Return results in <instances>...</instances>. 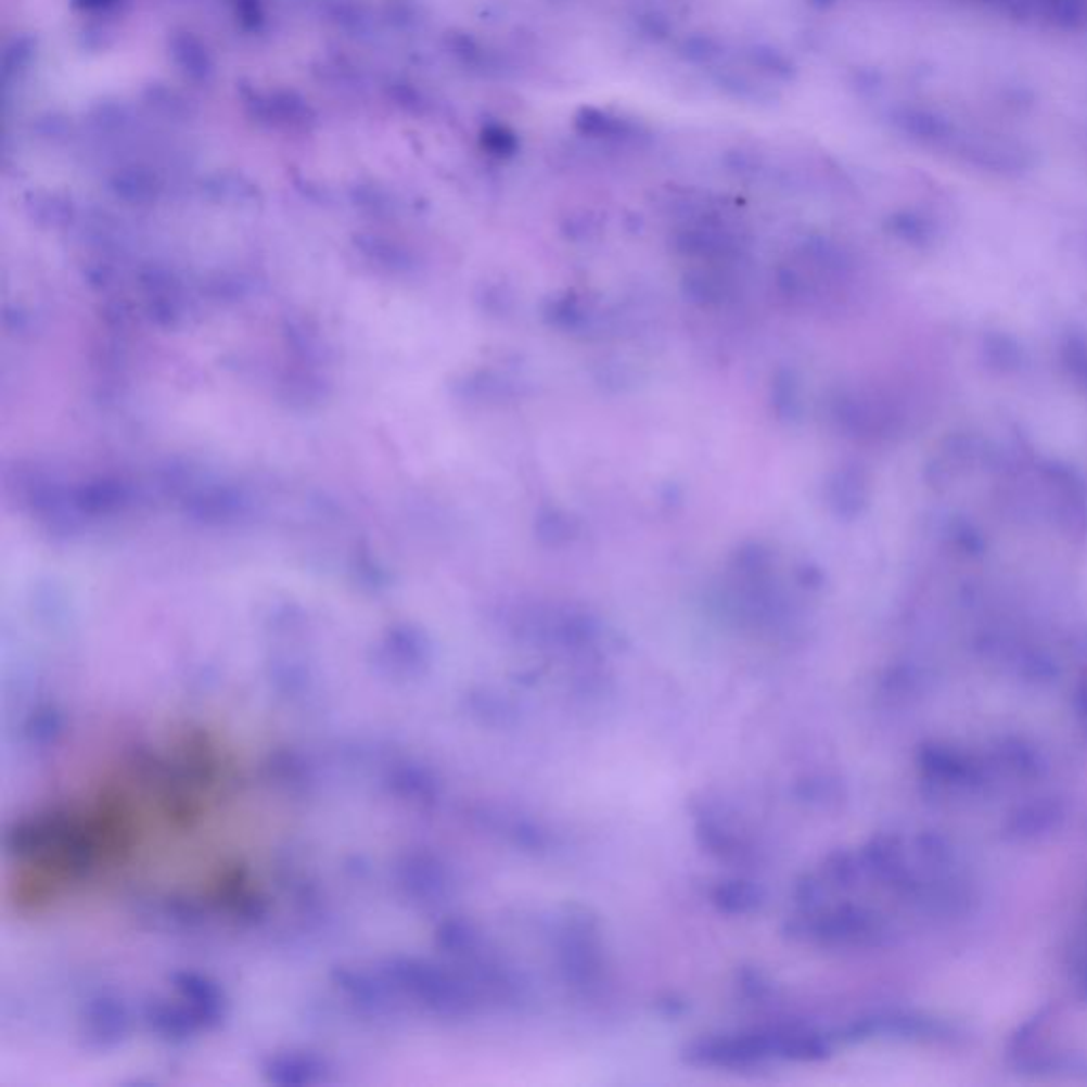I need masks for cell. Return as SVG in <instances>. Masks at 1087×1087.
<instances>
[{"label":"cell","instance_id":"1","mask_svg":"<svg viewBox=\"0 0 1087 1087\" xmlns=\"http://www.w3.org/2000/svg\"><path fill=\"white\" fill-rule=\"evenodd\" d=\"M285 814L243 733L199 714L130 722L71 750L2 840L24 922L117 911L234 918L277 882Z\"/></svg>","mask_w":1087,"mask_h":1087},{"label":"cell","instance_id":"2","mask_svg":"<svg viewBox=\"0 0 1087 1087\" xmlns=\"http://www.w3.org/2000/svg\"><path fill=\"white\" fill-rule=\"evenodd\" d=\"M552 954L567 988L594 996L608 984V949L603 924L585 905H563L552 918Z\"/></svg>","mask_w":1087,"mask_h":1087},{"label":"cell","instance_id":"3","mask_svg":"<svg viewBox=\"0 0 1087 1087\" xmlns=\"http://www.w3.org/2000/svg\"><path fill=\"white\" fill-rule=\"evenodd\" d=\"M680 1056L696 1069H758L773 1060H784V1026L703 1035L687 1043Z\"/></svg>","mask_w":1087,"mask_h":1087},{"label":"cell","instance_id":"4","mask_svg":"<svg viewBox=\"0 0 1087 1087\" xmlns=\"http://www.w3.org/2000/svg\"><path fill=\"white\" fill-rule=\"evenodd\" d=\"M692 833L696 845L718 862L745 867L756 860V849L736 822L705 801L692 805Z\"/></svg>","mask_w":1087,"mask_h":1087},{"label":"cell","instance_id":"5","mask_svg":"<svg viewBox=\"0 0 1087 1087\" xmlns=\"http://www.w3.org/2000/svg\"><path fill=\"white\" fill-rule=\"evenodd\" d=\"M765 898H767L765 888L752 880H745V878H729V880L718 882L709 890L712 907L718 913L731 916V918H743V916L758 913L765 905Z\"/></svg>","mask_w":1087,"mask_h":1087},{"label":"cell","instance_id":"6","mask_svg":"<svg viewBox=\"0 0 1087 1087\" xmlns=\"http://www.w3.org/2000/svg\"><path fill=\"white\" fill-rule=\"evenodd\" d=\"M736 982L743 998L750 1002H769L778 992L776 982L758 967H740Z\"/></svg>","mask_w":1087,"mask_h":1087},{"label":"cell","instance_id":"7","mask_svg":"<svg viewBox=\"0 0 1087 1087\" xmlns=\"http://www.w3.org/2000/svg\"><path fill=\"white\" fill-rule=\"evenodd\" d=\"M792 794L796 801L816 807V805H827V803L840 798V787H837V782H833L829 778L809 776V778L798 780L792 787Z\"/></svg>","mask_w":1087,"mask_h":1087},{"label":"cell","instance_id":"8","mask_svg":"<svg viewBox=\"0 0 1087 1087\" xmlns=\"http://www.w3.org/2000/svg\"><path fill=\"white\" fill-rule=\"evenodd\" d=\"M856 867L845 852H833L824 862V882L835 886H849L854 882Z\"/></svg>","mask_w":1087,"mask_h":1087}]
</instances>
